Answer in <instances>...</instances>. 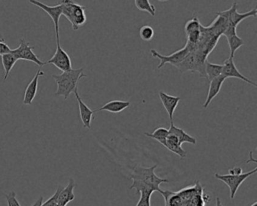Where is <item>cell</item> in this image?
I'll return each instance as SVG.
<instances>
[{
	"label": "cell",
	"mask_w": 257,
	"mask_h": 206,
	"mask_svg": "<svg viewBox=\"0 0 257 206\" xmlns=\"http://www.w3.org/2000/svg\"><path fill=\"white\" fill-rule=\"evenodd\" d=\"M75 96H76V100H77L78 104H79V115H80L81 120L83 122V125L86 129H91V122L93 120V114L95 113V110H92L90 109L86 103L82 100L79 92H78V88L75 90Z\"/></svg>",
	"instance_id": "11"
},
{
	"label": "cell",
	"mask_w": 257,
	"mask_h": 206,
	"mask_svg": "<svg viewBox=\"0 0 257 206\" xmlns=\"http://www.w3.org/2000/svg\"><path fill=\"white\" fill-rule=\"evenodd\" d=\"M169 133L174 135L178 138L180 144H183L184 143H188L191 144H196L197 140L195 137L188 135V133L183 130V129L178 128L176 125H173V122H171L170 129H168Z\"/></svg>",
	"instance_id": "18"
},
{
	"label": "cell",
	"mask_w": 257,
	"mask_h": 206,
	"mask_svg": "<svg viewBox=\"0 0 257 206\" xmlns=\"http://www.w3.org/2000/svg\"><path fill=\"white\" fill-rule=\"evenodd\" d=\"M6 200L8 203V206H21L20 203L16 198V193L12 191L10 193L6 195Z\"/></svg>",
	"instance_id": "27"
},
{
	"label": "cell",
	"mask_w": 257,
	"mask_h": 206,
	"mask_svg": "<svg viewBox=\"0 0 257 206\" xmlns=\"http://www.w3.org/2000/svg\"><path fill=\"white\" fill-rule=\"evenodd\" d=\"M45 63L46 65L49 64V65H54L57 69L62 70L63 72L72 69V62H71L69 54L62 49L60 45L59 40H57V49L52 58Z\"/></svg>",
	"instance_id": "9"
},
{
	"label": "cell",
	"mask_w": 257,
	"mask_h": 206,
	"mask_svg": "<svg viewBox=\"0 0 257 206\" xmlns=\"http://www.w3.org/2000/svg\"><path fill=\"white\" fill-rule=\"evenodd\" d=\"M1 59H2V66H3L4 71H5V73H4V81L5 82L11 71L13 69L14 66L16 65L17 59L12 53L3 54V55L1 56Z\"/></svg>",
	"instance_id": "20"
},
{
	"label": "cell",
	"mask_w": 257,
	"mask_h": 206,
	"mask_svg": "<svg viewBox=\"0 0 257 206\" xmlns=\"http://www.w3.org/2000/svg\"><path fill=\"white\" fill-rule=\"evenodd\" d=\"M42 204H43V197L40 196L39 200H37V201L35 202L32 206H42Z\"/></svg>",
	"instance_id": "30"
},
{
	"label": "cell",
	"mask_w": 257,
	"mask_h": 206,
	"mask_svg": "<svg viewBox=\"0 0 257 206\" xmlns=\"http://www.w3.org/2000/svg\"><path fill=\"white\" fill-rule=\"evenodd\" d=\"M222 76H223L225 79L227 78H237L242 81L257 87V83H254L252 80L246 77L245 76L239 72V69L235 65V63H234L233 58H229L224 61V64L223 65Z\"/></svg>",
	"instance_id": "10"
},
{
	"label": "cell",
	"mask_w": 257,
	"mask_h": 206,
	"mask_svg": "<svg viewBox=\"0 0 257 206\" xmlns=\"http://www.w3.org/2000/svg\"><path fill=\"white\" fill-rule=\"evenodd\" d=\"M45 76V73H44L40 68L39 70L35 73L34 79L30 82V83H29L28 86H27V88H26L25 92H24V101H23V103L24 105L32 104L34 98H35V95L37 93L39 78L40 76Z\"/></svg>",
	"instance_id": "12"
},
{
	"label": "cell",
	"mask_w": 257,
	"mask_h": 206,
	"mask_svg": "<svg viewBox=\"0 0 257 206\" xmlns=\"http://www.w3.org/2000/svg\"></svg>",
	"instance_id": "33"
},
{
	"label": "cell",
	"mask_w": 257,
	"mask_h": 206,
	"mask_svg": "<svg viewBox=\"0 0 257 206\" xmlns=\"http://www.w3.org/2000/svg\"><path fill=\"white\" fill-rule=\"evenodd\" d=\"M144 134L145 136L157 140V141L159 142L160 144H162L164 147H166L167 137H168V134H169L168 129H165L164 127H159L152 134H149L147 132H145Z\"/></svg>",
	"instance_id": "23"
},
{
	"label": "cell",
	"mask_w": 257,
	"mask_h": 206,
	"mask_svg": "<svg viewBox=\"0 0 257 206\" xmlns=\"http://www.w3.org/2000/svg\"><path fill=\"white\" fill-rule=\"evenodd\" d=\"M135 3L139 10L148 12L153 17L155 16V7L152 5L149 0H135Z\"/></svg>",
	"instance_id": "24"
},
{
	"label": "cell",
	"mask_w": 257,
	"mask_h": 206,
	"mask_svg": "<svg viewBox=\"0 0 257 206\" xmlns=\"http://www.w3.org/2000/svg\"><path fill=\"white\" fill-rule=\"evenodd\" d=\"M217 206H223L220 201V198H217Z\"/></svg>",
	"instance_id": "31"
},
{
	"label": "cell",
	"mask_w": 257,
	"mask_h": 206,
	"mask_svg": "<svg viewBox=\"0 0 257 206\" xmlns=\"http://www.w3.org/2000/svg\"><path fill=\"white\" fill-rule=\"evenodd\" d=\"M155 35V31L153 30V27L149 25L143 26L139 29V36L143 40L148 41L152 40Z\"/></svg>",
	"instance_id": "25"
},
{
	"label": "cell",
	"mask_w": 257,
	"mask_h": 206,
	"mask_svg": "<svg viewBox=\"0 0 257 206\" xmlns=\"http://www.w3.org/2000/svg\"><path fill=\"white\" fill-rule=\"evenodd\" d=\"M229 43V49H230V57L229 58H234L235 53L236 52L239 48L244 46V40L241 38L239 37L237 34H231L225 36Z\"/></svg>",
	"instance_id": "22"
},
{
	"label": "cell",
	"mask_w": 257,
	"mask_h": 206,
	"mask_svg": "<svg viewBox=\"0 0 257 206\" xmlns=\"http://www.w3.org/2000/svg\"><path fill=\"white\" fill-rule=\"evenodd\" d=\"M175 67L181 73H185L187 71H191L192 73H198L199 72L198 61H197L196 56H195L194 52H190L189 54L186 57L185 59Z\"/></svg>",
	"instance_id": "16"
},
{
	"label": "cell",
	"mask_w": 257,
	"mask_h": 206,
	"mask_svg": "<svg viewBox=\"0 0 257 206\" xmlns=\"http://www.w3.org/2000/svg\"><path fill=\"white\" fill-rule=\"evenodd\" d=\"M11 52H12V49L8 46L4 39H0V55L2 56L3 54H9Z\"/></svg>",
	"instance_id": "28"
},
{
	"label": "cell",
	"mask_w": 257,
	"mask_h": 206,
	"mask_svg": "<svg viewBox=\"0 0 257 206\" xmlns=\"http://www.w3.org/2000/svg\"><path fill=\"white\" fill-rule=\"evenodd\" d=\"M217 14L226 19V27H234V28H237L239 24L243 20H245V19L251 17H257V8H254L252 10L249 11V12H245V13H239L238 12L237 2H234L230 9L223 11V12H217Z\"/></svg>",
	"instance_id": "4"
},
{
	"label": "cell",
	"mask_w": 257,
	"mask_h": 206,
	"mask_svg": "<svg viewBox=\"0 0 257 206\" xmlns=\"http://www.w3.org/2000/svg\"><path fill=\"white\" fill-rule=\"evenodd\" d=\"M62 4V16L69 20L72 24V30L77 31L87 22L86 7L79 5L71 0H61Z\"/></svg>",
	"instance_id": "3"
},
{
	"label": "cell",
	"mask_w": 257,
	"mask_h": 206,
	"mask_svg": "<svg viewBox=\"0 0 257 206\" xmlns=\"http://www.w3.org/2000/svg\"><path fill=\"white\" fill-rule=\"evenodd\" d=\"M76 184L74 180H69L68 186L65 188L61 187L59 194L57 196V205L60 206H66L71 202L75 200V195L73 193Z\"/></svg>",
	"instance_id": "14"
},
{
	"label": "cell",
	"mask_w": 257,
	"mask_h": 206,
	"mask_svg": "<svg viewBox=\"0 0 257 206\" xmlns=\"http://www.w3.org/2000/svg\"><path fill=\"white\" fill-rule=\"evenodd\" d=\"M150 192H141L139 202L136 206H151V196Z\"/></svg>",
	"instance_id": "26"
},
{
	"label": "cell",
	"mask_w": 257,
	"mask_h": 206,
	"mask_svg": "<svg viewBox=\"0 0 257 206\" xmlns=\"http://www.w3.org/2000/svg\"><path fill=\"white\" fill-rule=\"evenodd\" d=\"M130 105L131 103L129 102L120 100L110 101L105 103L103 106H101L99 110H95V112L105 110V111L110 112V113H118L128 108Z\"/></svg>",
	"instance_id": "19"
},
{
	"label": "cell",
	"mask_w": 257,
	"mask_h": 206,
	"mask_svg": "<svg viewBox=\"0 0 257 206\" xmlns=\"http://www.w3.org/2000/svg\"><path fill=\"white\" fill-rule=\"evenodd\" d=\"M229 174H231V175H239L243 172H242L241 168L234 167L233 169H229Z\"/></svg>",
	"instance_id": "29"
},
{
	"label": "cell",
	"mask_w": 257,
	"mask_h": 206,
	"mask_svg": "<svg viewBox=\"0 0 257 206\" xmlns=\"http://www.w3.org/2000/svg\"><path fill=\"white\" fill-rule=\"evenodd\" d=\"M225 80V78L221 75L219 77L215 78L214 80L210 81L208 93H207V98H206V101L203 105L204 108H207V106L211 103L212 101L214 100V98L218 95Z\"/></svg>",
	"instance_id": "15"
},
{
	"label": "cell",
	"mask_w": 257,
	"mask_h": 206,
	"mask_svg": "<svg viewBox=\"0 0 257 206\" xmlns=\"http://www.w3.org/2000/svg\"><path fill=\"white\" fill-rule=\"evenodd\" d=\"M157 167L158 165L150 168L135 166L130 177L131 179L133 180L130 189H136L137 193H140L141 192L153 193L154 191L161 193L162 189L160 188V185L163 183H169L170 181L161 178L155 174V170Z\"/></svg>",
	"instance_id": "1"
},
{
	"label": "cell",
	"mask_w": 257,
	"mask_h": 206,
	"mask_svg": "<svg viewBox=\"0 0 257 206\" xmlns=\"http://www.w3.org/2000/svg\"><path fill=\"white\" fill-rule=\"evenodd\" d=\"M159 98L165 110L169 116L171 122H173V114H174L176 108L178 106L179 102L181 100V98L168 95L164 91H159Z\"/></svg>",
	"instance_id": "13"
},
{
	"label": "cell",
	"mask_w": 257,
	"mask_h": 206,
	"mask_svg": "<svg viewBox=\"0 0 257 206\" xmlns=\"http://www.w3.org/2000/svg\"><path fill=\"white\" fill-rule=\"evenodd\" d=\"M251 206H257V202H255L254 204L251 205Z\"/></svg>",
	"instance_id": "32"
},
{
	"label": "cell",
	"mask_w": 257,
	"mask_h": 206,
	"mask_svg": "<svg viewBox=\"0 0 257 206\" xmlns=\"http://www.w3.org/2000/svg\"><path fill=\"white\" fill-rule=\"evenodd\" d=\"M84 68L79 69H71L68 71L63 72L60 75H52L56 83L57 88L54 96H63L64 100L69 98L71 93L74 92L78 88V84L82 78L86 77L87 75L83 73Z\"/></svg>",
	"instance_id": "2"
},
{
	"label": "cell",
	"mask_w": 257,
	"mask_h": 206,
	"mask_svg": "<svg viewBox=\"0 0 257 206\" xmlns=\"http://www.w3.org/2000/svg\"><path fill=\"white\" fill-rule=\"evenodd\" d=\"M257 171V168L256 167L252 171L248 172L242 173L241 174L239 175H231V174H215V177L217 179L223 181L225 183L227 186L229 187L230 189V198L233 200L235 196H236V193H237L238 189L240 188L242 183L244 182L245 180H247L250 176L255 174Z\"/></svg>",
	"instance_id": "5"
},
{
	"label": "cell",
	"mask_w": 257,
	"mask_h": 206,
	"mask_svg": "<svg viewBox=\"0 0 257 206\" xmlns=\"http://www.w3.org/2000/svg\"><path fill=\"white\" fill-rule=\"evenodd\" d=\"M29 2H31L33 5L37 6L39 9L45 11L50 16L51 18L52 19L54 25V30H55L56 38H57V40L60 41L59 20L60 17L62 16L63 11V6L61 2H58L57 5H54V6H49V5L42 3L39 1H36V0H30Z\"/></svg>",
	"instance_id": "8"
},
{
	"label": "cell",
	"mask_w": 257,
	"mask_h": 206,
	"mask_svg": "<svg viewBox=\"0 0 257 206\" xmlns=\"http://www.w3.org/2000/svg\"><path fill=\"white\" fill-rule=\"evenodd\" d=\"M223 65H217L209 62L208 61L205 63V73L209 81L214 80L215 78L222 75Z\"/></svg>",
	"instance_id": "21"
},
{
	"label": "cell",
	"mask_w": 257,
	"mask_h": 206,
	"mask_svg": "<svg viewBox=\"0 0 257 206\" xmlns=\"http://www.w3.org/2000/svg\"><path fill=\"white\" fill-rule=\"evenodd\" d=\"M166 148L173 154H177L181 159H184L187 156V151L183 150L181 144L179 142L178 138L174 135L168 134L166 140Z\"/></svg>",
	"instance_id": "17"
},
{
	"label": "cell",
	"mask_w": 257,
	"mask_h": 206,
	"mask_svg": "<svg viewBox=\"0 0 257 206\" xmlns=\"http://www.w3.org/2000/svg\"><path fill=\"white\" fill-rule=\"evenodd\" d=\"M150 52H151L153 58H158L160 60V64L158 66V69L163 68L166 64H171L173 66H176V65H178L181 61L185 59L186 57L190 52L189 49L187 47V45L183 49L175 52L174 53L170 54V55H162L155 49H151Z\"/></svg>",
	"instance_id": "7"
},
{
	"label": "cell",
	"mask_w": 257,
	"mask_h": 206,
	"mask_svg": "<svg viewBox=\"0 0 257 206\" xmlns=\"http://www.w3.org/2000/svg\"><path fill=\"white\" fill-rule=\"evenodd\" d=\"M34 46H30L28 42H26L24 39H21L18 47L12 50L11 53L17 58V61L25 60V61H31L42 68L44 65H46V63L42 62L38 58L37 55L34 52Z\"/></svg>",
	"instance_id": "6"
}]
</instances>
